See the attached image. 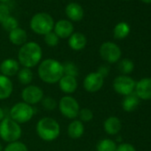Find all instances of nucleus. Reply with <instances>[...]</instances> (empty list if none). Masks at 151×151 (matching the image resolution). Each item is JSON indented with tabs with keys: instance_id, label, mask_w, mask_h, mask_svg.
<instances>
[{
	"instance_id": "f257e3e1",
	"label": "nucleus",
	"mask_w": 151,
	"mask_h": 151,
	"mask_svg": "<svg viewBox=\"0 0 151 151\" xmlns=\"http://www.w3.org/2000/svg\"><path fill=\"white\" fill-rule=\"evenodd\" d=\"M38 77L46 84H56L64 75L62 63L54 59L42 60L37 68Z\"/></svg>"
},
{
	"instance_id": "f03ea898",
	"label": "nucleus",
	"mask_w": 151,
	"mask_h": 151,
	"mask_svg": "<svg viewBox=\"0 0 151 151\" xmlns=\"http://www.w3.org/2000/svg\"><path fill=\"white\" fill-rule=\"evenodd\" d=\"M43 52L41 46L36 42H27L19 50V63L23 68H32L36 67L42 60Z\"/></svg>"
},
{
	"instance_id": "7ed1b4c3",
	"label": "nucleus",
	"mask_w": 151,
	"mask_h": 151,
	"mask_svg": "<svg viewBox=\"0 0 151 151\" xmlns=\"http://www.w3.org/2000/svg\"><path fill=\"white\" fill-rule=\"evenodd\" d=\"M36 132L41 139L52 141L60 136V126L55 119L46 116L38 120L36 125Z\"/></svg>"
},
{
	"instance_id": "20e7f679",
	"label": "nucleus",
	"mask_w": 151,
	"mask_h": 151,
	"mask_svg": "<svg viewBox=\"0 0 151 151\" xmlns=\"http://www.w3.org/2000/svg\"><path fill=\"white\" fill-rule=\"evenodd\" d=\"M21 125L10 117H5L0 122V138L4 141L11 143L20 139L22 137Z\"/></svg>"
},
{
	"instance_id": "39448f33",
	"label": "nucleus",
	"mask_w": 151,
	"mask_h": 151,
	"mask_svg": "<svg viewBox=\"0 0 151 151\" xmlns=\"http://www.w3.org/2000/svg\"><path fill=\"white\" fill-rule=\"evenodd\" d=\"M53 26L52 17L46 13H38L30 20V28L37 35L45 36L53 29Z\"/></svg>"
},
{
	"instance_id": "423d86ee",
	"label": "nucleus",
	"mask_w": 151,
	"mask_h": 151,
	"mask_svg": "<svg viewBox=\"0 0 151 151\" xmlns=\"http://www.w3.org/2000/svg\"><path fill=\"white\" fill-rule=\"evenodd\" d=\"M10 118L14 121L21 124H26L30 121L34 116V109L31 105H29L23 101L14 104L9 111Z\"/></svg>"
},
{
	"instance_id": "0eeeda50",
	"label": "nucleus",
	"mask_w": 151,
	"mask_h": 151,
	"mask_svg": "<svg viewBox=\"0 0 151 151\" xmlns=\"http://www.w3.org/2000/svg\"><path fill=\"white\" fill-rule=\"evenodd\" d=\"M61 115L68 119H75L78 116L80 107L78 101L70 95L63 96L58 104Z\"/></svg>"
},
{
	"instance_id": "6e6552de",
	"label": "nucleus",
	"mask_w": 151,
	"mask_h": 151,
	"mask_svg": "<svg viewBox=\"0 0 151 151\" xmlns=\"http://www.w3.org/2000/svg\"><path fill=\"white\" fill-rule=\"evenodd\" d=\"M136 82L129 76L121 75L116 77L113 81V88L116 93L123 95L127 96L134 93Z\"/></svg>"
},
{
	"instance_id": "1a4fd4ad",
	"label": "nucleus",
	"mask_w": 151,
	"mask_h": 151,
	"mask_svg": "<svg viewBox=\"0 0 151 151\" xmlns=\"http://www.w3.org/2000/svg\"><path fill=\"white\" fill-rule=\"evenodd\" d=\"M100 55L108 63L117 62L122 55L120 47L113 42H105L100 47Z\"/></svg>"
},
{
	"instance_id": "9d476101",
	"label": "nucleus",
	"mask_w": 151,
	"mask_h": 151,
	"mask_svg": "<svg viewBox=\"0 0 151 151\" xmlns=\"http://www.w3.org/2000/svg\"><path fill=\"white\" fill-rule=\"evenodd\" d=\"M23 102L29 105H34L42 101L44 98V91L37 86L29 85L22 92Z\"/></svg>"
},
{
	"instance_id": "9b49d317",
	"label": "nucleus",
	"mask_w": 151,
	"mask_h": 151,
	"mask_svg": "<svg viewBox=\"0 0 151 151\" xmlns=\"http://www.w3.org/2000/svg\"><path fill=\"white\" fill-rule=\"evenodd\" d=\"M104 85V78L97 72H91L84 79L83 86L88 93H96L100 91Z\"/></svg>"
},
{
	"instance_id": "f8f14e48",
	"label": "nucleus",
	"mask_w": 151,
	"mask_h": 151,
	"mask_svg": "<svg viewBox=\"0 0 151 151\" xmlns=\"http://www.w3.org/2000/svg\"><path fill=\"white\" fill-rule=\"evenodd\" d=\"M134 92L139 100H151V78H144L138 81Z\"/></svg>"
},
{
	"instance_id": "ddd939ff",
	"label": "nucleus",
	"mask_w": 151,
	"mask_h": 151,
	"mask_svg": "<svg viewBox=\"0 0 151 151\" xmlns=\"http://www.w3.org/2000/svg\"><path fill=\"white\" fill-rule=\"evenodd\" d=\"M20 70V63L14 59L8 58L4 60L0 63V74H2L7 78L14 77L17 75Z\"/></svg>"
},
{
	"instance_id": "4468645a",
	"label": "nucleus",
	"mask_w": 151,
	"mask_h": 151,
	"mask_svg": "<svg viewBox=\"0 0 151 151\" xmlns=\"http://www.w3.org/2000/svg\"><path fill=\"white\" fill-rule=\"evenodd\" d=\"M53 30L59 38H68L73 34L74 27L69 21L60 20L54 24Z\"/></svg>"
},
{
	"instance_id": "2eb2a0df",
	"label": "nucleus",
	"mask_w": 151,
	"mask_h": 151,
	"mask_svg": "<svg viewBox=\"0 0 151 151\" xmlns=\"http://www.w3.org/2000/svg\"><path fill=\"white\" fill-rule=\"evenodd\" d=\"M59 86L60 89L66 94H71L76 92V90L78 89V80L77 78L70 77V76H66L63 75L62 78L60 79Z\"/></svg>"
},
{
	"instance_id": "dca6fc26",
	"label": "nucleus",
	"mask_w": 151,
	"mask_h": 151,
	"mask_svg": "<svg viewBox=\"0 0 151 151\" xmlns=\"http://www.w3.org/2000/svg\"><path fill=\"white\" fill-rule=\"evenodd\" d=\"M65 13L72 22H79L84 17V9L78 3H69L65 8Z\"/></svg>"
},
{
	"instance_id": "f3484780",
	"label": "nucleus",
	"mask_w": 151,
	"mask_h": 151,
	"mask_svg": "<svg viewBox=\"0 0 151 151\" xmlns=\"http://www.w3.org/2000/svg\"><path fill=\"white\" fill-rule=\"evenodd\" d=\"M87 44L86 37L80 32L73 33L68 37V46L74 51H81L83 50Z\"/></svg>"
},
{
	"instance_id": "a211bd4d",
	"label": "nucleus",
	"mask_w": 151,
	"mask_h": 151,
	"mask_svg": "<svg viewBox=\"0 0 151 151\" xmlns=\"http://www.w3.org/2000/svg\"><path fill=\"white\" fill-rule=\"evenodd\" d=\"M14 91V85L12 80L0 74V100H6L9 98Z\"/></svg>"
},
{
	"instance_id": "6ab92c4d",
	"label": "nucleus",
	"mask_w": 151,
	"mask_h": 151,
	"mask_svg": "<svg viewBox=\"0 0 151 151\" xmlns=\"http://www.w3.org/2000/svg\"><path fill=\"white\" fill-rule=\"evenodd\" d=\"M103 128L106 133L109 135H116L120 132L122 128V124L118 117L109 116L104 121Z\"/></svg>"
},
{
	"instance_id": "aec40b11",
	"label": "nucleus",
	"mask_w": 151,
	"mask_h": 151,
	"mask_svg": "<svg viewBox=\"0 0 151 151\" xmlns=\"http://www.w3.org/2000/svg\"><path fill=\"white\" fill-rule=\"evenodd\" d=\"M85 125L80 120H73L68 126V135L69 138L77 139L83 136Z\"/></svg>"
},
{
	"instance_id": "412c9836",
	"label": "nucleus",
	"mask_w": 151,
	"mask_h": 151,
	"mask_svg": "<svg viewBox=\"0 0 151 151\" xmlns=\"http://www.w3.org/2000/svg\"><path fill=\"white\" fill-rule=\"evenodd\" d=\"M27 32L19 27L9 32V40L14 45H23L27 43Z\"/></svg>"
},
{
	"instance_id": "4be33fe9",
	"label": "nucleus",
	"mask_w": 151,
	"mask_h": 151,
	"mask_svg": "<svg viewBox=\"0 0 151 151\" xmlns=\"http://www.w3.org/2000/svg\"><path fill=\"white\" fill-rule=\"evenodd\" d=\"M139 105V99L134 93L127 96H124L122 101V108L126 112L134 111Z\"/></svg>"
},
{
	"instance_id": "5701e85b",
	"label": "nucleus",
	"mask_w": 151,
	"mask_h": 151,
	"mask_svg": "<svg viewBox=\"0 0 151 151\" xmlns=\"http://www.w3.org/2000/svg\"><path fill=\"white\" fill-rule=\"evenodd\" d=\"M18 80L22 85L24 86H29L32 80H33V72L31 70V68H22L19 70L18 74Z\"/></svg>"
},
{
	"instance_id": "b1692460",
	"label": "nucleus",
	"mask_w": 151,
	"mask_h": 151,
	"mask_svg": "<svg viewBox=\"0 0 151 151\" xmlns=\"http://www.w3.org/2000/svg\"><path fill=\"white\" fill-rule=\"evenodd\" d=\"M130 33V26L126 22H119L116 25L114 29V37L116 39L125 38Z\"/></svg>"
},
{
	"instance_id": "393cba45",
	"label": "nucleus",
	"mask_w": 151,
	"mask_h": 151,
	"mask_svg": "<svg viewBox=\"0 0 151 151\" xmlns=\"http://www.w3.org/2000/svg\"><path fill=\"white\" fill-rule=\"evenodd\" d=\"M116 144L114 140L110 139H101L96 146L97 151H116Z\"/></svg>"
},
{
	"instance_id": "a878e982",
	"label": "nucleus",
	"mask_w": 151,
	"mask_h": 151,
	"mask_svg": "<svg viewBox=\"0 0 151 151\" xmlns=\"http://www.w3.org/2000/svg\"><path fill=\"white\" fill-rule=\"evenodd\" d=\"M117 68L123 75H129L132 72L134 68V64L130 59H123L118 62Z\"/></svg>"
},
{
	"instance_id": "bb28decb",
	"label": "nucleus",
	"mask_w": 151,
	"mask_h": 151,
	"mask_svg": "<svg viewBox=\"0 0 151 151\" xmlns=\"http://www.w3.org/2000/svg\"><path fill=\"white\" fill-rule=\"evenodd\" d=\"M63 66V73L66 76H70V77L77 78L78 75V68L74 62L72 61H66L62 63Z\"/></svg>"
},
{
	"instance_id": "cd10ccee",
	"label": "nucleus",
	"mask_w": 151,
	"mask_h": 151,
	"mask_svg": "<svg viewBox=\"0 0 151 151\" xmlns=\"http://www.w3.org/2000/svg\"><path fill=\"white\" fill-rule=\"evenodd\" d=\"M4 151H29L28 147L22 141H14L8 143Z\"/></svg>"
},
{
	"instance_id": "c85d7f7f",
	"label": "nucleus",
	"mask_w": 151,
	"mask_h": 151,
	"mask_svg": "<svg viewBox=\"0 0 151 151\" xmlns=\"http://www.w3.org/2000/svg\"><path fill=\"white\" fill-rule=\"evenodd\" d=\"M2 25H3V28H4L6 31L11 32L12 30H14V29H15L18 28L19 22H18V21H17L14 17H13V16L10 15L8 18H6V19L2 22Z\"/></svg>"
},
{
	"instance_id": "c756f323",
	"label": "nucleus",
	"mask_w": 151,
	"mask_h": 151,
	"mask_svg": "<svg viewBox=\"0 0 151 151\" xmlns=\"http://www.w3.org/2000/svg\"><path fill=\"white\" fill-rule=\"evenodd\" d=\"M78 116H79L81 122L88 123V122L93 120V112L90 109H88V108L80 109Z\"/></svg>"
},
{
	"instance_id": "7c9ffc66",
	"label": "nucleus",
	"mask_w": 151,
	"mask_h": 151,
	"mask_svg": "<svg viewBox=\"0 0 151 151\" xmlns=\"http://www.w3.org/2000/svg\"><path fill=\"white\" fill-rule=\"evenodd\" d=\"M41 102H42V106L44 107V109L49 111L54 110L58 105L57 101L52 97H44Z\"/></svg>"
},
{
	"instance_id": "2f4dec72",
	"label": "nucleus",
	"mask_w": 151,
	"mask_h": 151,
	"mask_svg": "<svg viewBox=\"0 0 151 151\" xmlns=\"http://www.w3.org/2000/svg\"><path fill=\"white\" fill-rule=\"evenodd\" d=\"M45 42L48 46L54 47L59 44V37L54 32L51 31L45 35Z\"/></svg>"
},
{
	"instance_id": "473e14b6",
	"label": "nucleus",
	"mask_w": 151,
	"mask_h": 151,
	"mask_svg": "<svg viewBox=\"0 0 151 151\" xmlns=\"http://www.w3.org/2000/svg\"><path fill=\"white\" fill-rule=\"evenodd\" d=\"M9 16H10L9 7L5 4H0V23H2Z\"/></svg>"
},
{
	"instance_id": "72a5a7b5",
	"label": "nucleus",
	"mask_w": 151,
	"mask_h": 151,
	"mask_svg": "<svg viewBox=\"0 0 151 151\" xmlns=\"http://www.w3.org/2000/svg\"><path fill=\"white\" fill-rule=\"evenodd\" d=\"M116 151H136V148L130 143H121L116 147Z\"/></svg>"
},
{
	"instance_id": "f704fd0d",
	"label": "nucleus",
	"mask_w": 151,
	"mask_h": 151,
	"mask_svg": "<svg viewBox=\"0 0 151 151\" xmlns=\"http://www.w3.org/2000/svg\"><path fill=\"white\" fill-rule=\"evenodd\" d=\"M96 72L99 73L103 78H105L109 74V67L108 65H101V67H99V68Z\"/></svg>"
},
{
	"instance_id": "c9c22d12",
	"label": "nucleus",
	"mask_w": 151,
	"mask_h": 151,
	"mask_svg": "<svg viewBox=\"0 0 151 151\" xmlns=\"http://www.w3.org/2000/svg\"><path fill=\"white\" fill-rule=\"evenodd\" d=\"M4 118H5V112H4L3 109L0 107V122H1Z\"/></svg>"
},
{
	"instance_id": "e433bc0d",
	"label": "nucleus",
	"mask_w": 151,
	"mask_h": 151,
	"mask_svg": "<svg viewBox=\"0 0 151 151\" xmlns=\"http://www.w3.org/2000/svg\"><path fill=\"white\" fill-rule=\"evenodd\" d=\"M141 1H143L145 3H151V0H141Z\"/></svg>"
},
{
	"instance_id": "4c0bfd02",
	"label": "nucleus",
	"mask_w": 151,
	"mask_h": 151,
	"mask_svg": "<svg viewBox=\"0 0 151 151\" xmlns=\"http://www.w3.org/2000/svg\"><path fill=\"white\" fill-rule=\"evenodd\" d=\"M3 150V147H2V144L0 143V151H2Z\"/></svg>"
},
{
	"instance_id": "58836bf2",
	"label": "nucleus",
	"mask_w": 151,
	"mask_h": 151,
	"mask_svg": "<svg viewBox=\"0 0 151 151\" xmlns=\"http://www.w3.org/2000/svg\"><path fill=\"white\" fill-rule=\"evenodd\" d=\"M8 0H0V2H2V3H5V2H7Z\"/></svg>"
}]
</instances>
